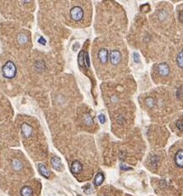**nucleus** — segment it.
I'll return each mask as SVG.
<instances>
[{
    "instance_id": "3",
    "label": "nucleus",
    "mask_w": 183,
    "mask_h": 196,
    "mask_svg": "<svg viewBox=\"0 0 183 196\" xmlns=\"http://www.w3.org/2000/svg\"><path fill=\"white\" fill-rule=\"evenodd\" d=\"M16 74H17V68L12 61H7L2 66V75L4 78L11 79L14 78Z\"/></svg>"
},
{
    "instance_id": "2",
    "label": "nucleus",
    "mask_w": 183,
    "mask_h": 196,
    "mask_svg": "<svg viewBox=\"0 0 183 196\" xmlns=\"http://www.w3.org/2000/svg\"><path fill=\"white\" fill-rule=\"evenodd\" d=\"M124 56L122 54V51L118 48H113L109 52V61L112 66L117 67L121 65L123 62Z\"/></svg>"
},
{
    "instance_id": "16",
    "label": "nucleus",
    "mask_w": 183,
    "mask_h": 196,
    "mask_svg": "<svg viewBox=\"0 0 183 196\" xmlns=\"http://www.w3.org/2000/svg\"><path fill=\"white\" fill-rule=\"evenodd\" d=\"M83 122L86 123L87 125H92L93 123V118L90 116L89 114H85L84 115V118H83Z\"/></svg>"
},
{
    "instance_id": "14",
    "label": "nucleus",
    "mask_w": 183,
    "mask_h": 196,
    "mask_svg": "<svg viewBox=\"0 0 183 196\" xmlns=\"http://www.w3.org/2000/svg\"><path fill=\"white\" fill-rule=\"evenodd\" d=\"M18 42L22 43V44H26L28 42L29 38L26 34H19L18 36Z\"/></svg>"
},
{
    "instance_id": "11",
    "label": "nucleus",
    "mask_w": 183,
    "mask_h": 196,
    "mask_svg": "<svg viewBox=\"0 0 183 196\" xmlns=\"http://www.w3.org/2000/svg\"><path fill=\"white\" fill-rule=\"evenodd\" d=\"M22 196H33V189L30 186H24L21 189Z\"/></svg>"
},
{
    "instance_id": "17",
    "label": "nucleus",
    "mask_w": 183,
    "mask_h": 196,
    "mask_svg": "<svg viewBox=\"0 0 183 196\" xmlns=\"http://www.w3.org/2000/svg\"><path fill=\"white\" fill-rule=\"evenodd\" d=\"M98 118H99V120H100V122H101V123H104L105 120H106V119H105V117L103 114H100V115H99V117H98Z\"/></svg>"
},
{
    "instance_id": "12",
    "label": "nucleus",
    "mask_w": 183,
    "mask_h": 196,
    "mask_svg": "<svg viewBox=\"0 0 183 196\" xmlns=\"http://www.w3.org/2000/svg\"><path fill=\"white\" fill-rule=\"evenodd\" d=\"M104 181V175L101 173H98L94 179V185L96 186H100Z\"/></svg>"
},
{
    "instance_id": "8",
    "label": "nucleus",
    "mask_w": 183,
    "mask_h": 196,
    "mask_svg": "<svg viewBox=\"0 0 183 196\" xmlns=\"http://www.w3.org/2000/svg\"><path fill=\"white\" fill-rule=\"evenodd\" d=\"M176 64L180 71H183V48L180 49L176 56Z\"/></svg>"
},
{
    "instance_id": "7",
    "label": "nucleus",
    "mask_w": 183,
    "mask_h": 196,
    "mask_svg": "<svg viewBox=\"0 0 183 196\" xmlns=\"http://www.w3.org/2000/svg\"><path fill=\"white\" fill-rule=\"evenodd\" d=\"M71 171L73 175H79L83 171V164L79 160L73 161L71 165Z\"/></svg>"
},
{
    "instance_id": "9",
    "label": "nucleus",
    "mask_w": 183,
    "mask_h": 196,
    "mask_svg": "<svg viewBox=\"0 0 183 196\" xmlns=\"http://www.w3.org/2000/svg\"><path fill=\"white\" fill-rule=\"evenodd\" d=\"M51 165L54 168V170H56L58 171H61V167H62V163H61V160L60 157H54L51 158Z\"/></svg>"
},
{
    "instance_id": "10",
    "label": "nucleus",
    "mask_w": 183,
    "mask_h": 196,
    "mask_svg": "<svg viewBox=\"0 0 183 196\" xmlns=\"http://www.w3.org/2000/svg\"><path fill=\"white\" fill-rule=\"evenodd\" d=\"M38 170H39V172L41 174V175L45 177V178L48 179L50 177V171L47 169V167L43 164H38Z\"/></svg>"
},
{
    "instance_id": "4",
    "label": "nucleus",
    "mask_w": 183,
    "mask_h": 196,
    "mask_svg": "<svg viewBox=\"0 0 183 196\" xmlns=\"http://www.w3.org/2000/svg\"><path fill=\"white\" fill-rule=\"evenodd\" d=\"M69 17L75 22H81L85 18V11L79 5H75L69 10Z\"/></svg>"
},
{
    "instance_id": "5",
    "label": "nucleus",
    "mask_w": 183,
    "mask_h": 196,
    "mask_svg": "<svg viewBox=\"0 0 183 196\" xmlns=\"http://www.w3.org/2000/svg\"><path fill=\"white\" fill-rule=\"evenodd\" d=\"M170 72H171L170 66L167 63H165V62H162V63L157 65L156 74L158 75V78H168L169 75H170Z\"/></svg>"
},
{
    "instance_id": "6",
    "label": "nucleus",
    "mask_w": 183,
    "mask_h": 196,
    "mask_svg": "<svg viewBox=\"0 0 183 196\" xmlns=\"http://www.w3.org/2000/svg\"><path fill=\"white\" fill-rule=\"evenodd\" d=\"M173 161L176 167L179 169H183V148H179L176 150L173 157Z\"/></svg>"
},
{
    "instance_id": "1",
    "label": "nucleus",
    "mask_w": 183,
    "mask_h": 196,
    "mask_svg": "<svg viewBox=\"0 0 183 196\" xmlns=\"http://www.w3.org/2000/svg\"><path fill=\"white\" fill-rule=\"evenodd\" d=\"M109 61V50L107 47H101L95 55V62L97 66H106Z\"/></svg>"
},
{
    "instance_id": "15",
    "label": "nucleus",
    "mask_w": 183,
    "mask_h": 196,
    "mask_svg": "<svg viewBox=\"0 0 183 196\" xmlns=\"http://www.w3.org/2000/svg\"><path fill=\"white\" fill-rule=\"evenodd\" d=\"M176 128L180 132H183V118H178L176 121Z\"/></svg>"
},
{
    "instance_id": "13",
    "label": "nucleus",
    "mask_w": 183,
    "mask_h": 196,
    "mask_svg": "<svg viewBox=\"0 0 183 196\" xmlns=\"http://www.w3.org/2000/svg\"><path fill=\"white\" fill-rule=\"evenodd\" d=\"M12 167L13 168L15 171H20L22 168V163L18 159H14L12 161Z\"/></svg>"
},
{
    "instance_id": "18",
    "label": "nucleus",
    "mask_w": 183,
    "mask_h": 196,
    "mask_svg": "<svg viewBox=\"0 0 183 196\" xmlns=\"http://www.w3.org/2000/svg\"><path fill=\"white\" fill-rule=\"evenodd\" d=\"M78 196H80V195H78Z\"/></svg>"
}]
</instances>
